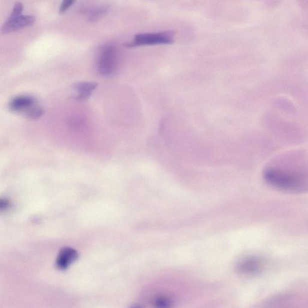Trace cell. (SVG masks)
Listing matches in <instances>:
<instances>
[{
	"label": "cell",
	"mask_w": 308,
	"mask_h": 308,
	"mask_svg": "<svg viewBox=\"0 0 308 308\" xmlns=\"http://www.w3.org/2000/svg\"><path fill=\"white\" fill-rule=\"evenodd\" d=\"M118 67V52L115 47L106 45L100 50L97 62V70L100 76H111Z\"/></svg>",
	"instance_id": "1"
},
{
	"label": "cell",
	"mask_w": 308,
	"mask_h": 308,
	"mask_svg": "<svg viewBox=\"0 0 308 308\" xmlns=\"http://www.w3.org/2000/svg\"><path fill=\"white\" fill-rule=\"evenodd\" d=\"M264 177L270 185L284 190H295L300 186V180L297 178L279 170H266Z\"/></svg>",
	"instance_id": "2"
},
{
	"label": "cell",
	"mask_w": 308,
	"mask_h": 308,
	"mask_svg": "<svg viewBox=\"0 0 308 308\" xmlns=\"http://www.w3.org/2000/svg\"><path fill=\"white\" fill-rule=\"evenodd\" d=\"M174 34L170 32H150L142 34L136 36L131 43L128 44L130 47L164 45L173 42Z\"/></svg>",
	"instance_id": "3"
},
{
	"label": "cell",
	"mask_w": 308,
	"mask_h": 308,
	"mask_svg": "<svg viewBox=\"0 0 308 308\" xmlns=\"http://www.w3.org/2000/svg\"><path fill=\"white\" fill-rule=\"evenodd\" d=\"M38 102L34 97L28 96H20L14 98L10 102V108L16 114H22L26 118Z\"/></svg>",
	"instance_id": "4"
},
{
	"label": "cell",
	"mask_w": 308,
	"mask_h": 308,
	"mask_svg": "<svg viewBox=\"0 0 308 308\" xmlns=\"http://www.w3.org/2000/svg\"><path fill=\"white\" fill-rule=\"evenodd\" d=\"M35 18L30 16H20L16 18H10L2 26V34H6L30 26L35 22Z\"/></svg>",
	"instance_id": "5"
},
{
	"label": "cell",
	"mask_w": 308,
	"mask_h": 308,
	"mask_svg": "<svg viewBox=\"0 0 308 308\" xmlns=\"http://www.w3.org/2000/svg\"><path fill=\"white\" fill-rule=\"evenodd\" d=\"M263 268V264L257 258H248L239 264L238 270L244 274L252 275L260 273Z\"/></svg>",
	"instance_id": "6"
},
{
	"label": "cell",
	"mask_w": 308,
	"mask_h": 308,
	"mask_svg": "<svg viewBox=\"0 0 308 308\" xmlns=\"http://www.w3.org/2000/svg\"><path fill=\"white\" fill-rule=\"evenodd\" d=\"M77 258L78 253L75 250L70 248H64L58 254L56 260V266L59 269H66L71 264L75 262Z\"/></svg>",
	"instance_id": "7"
},
{
	"label": "cell",
	"mask_w": 308,
	"mask_h": 308,
	"mask_svg": "<svg viewBox=\"0 0 308 308\" xmlns=\"http://www.w3.org/2000/svg\"><path fill=\"white\" fill-rule=\"evenodd\" d=\"M98 84L94 82H78L74 86L76 90V96L75 99L80 102L90 98L94 91L96 90Z\"/></svg>",
	"instance_id": "8"
},
{
	"label": "cell",
	"mask_w": 308,
	"mask_h": 308,
	"mask_svg": "<svg viewBox=\"0 0 308 308\" xmlns=\"http://www.w3.org/2000/svg\"><path fill=\"white\" fill-rule=\"evenodd\" d=\"M106 10H108V8H102L94 10L90 16V20L92 22H94V20L96 22V20L100 19L106 12Z\"/></svg>",
	"instance_id": "9"
},
{
	"label": "cell",
	"mask_w": 308,
	"mask_h": 308,
	"mask_svg": "<svg viewBox=\"0 0 308 308\" xmlns=\"http://www.w3.org/2000/svg\"><path fill=\"white\" fill-rule=\"evenodd\" d=\"M22 4L20 2H16L14 6L10 18H16L22 16Z\"/></svg>",
	"instance_id": "10"
},
{
	"label": "cell",
	"mask_w": 308,
	"mask_h": 308,
	"mask_svg": "<svg viewBox=\"0 0 308 308\" xmlns=\"http://www.w3.org/2000/svg\"><path fill=\"white\" fill-rule=\"evenodd\" d=\"M76 0H63L62 2L60 8V13L64 14L66 12L68 8L72 6L74 4Z\"/></svg>",
	"instance_id": "11"
},
{
	"label": "cell",
	"mask_w": 308,
	"mask_h": 308,
	"mask_svg": "<svg viewBox=\"0 0 308 308\" xmlns=\"http://www.w3.org/2000/svg\"><path fill=\"white\" fill-rule=\"evenodd\" d=\"M8 200H2V201H1V208H2V209L4 208H7V207L8 206Z\"/></svg>",
	"instance_id": "12"
}]
</instances>
